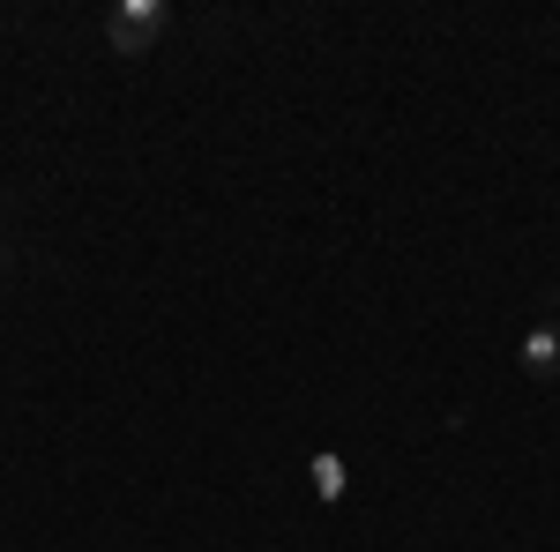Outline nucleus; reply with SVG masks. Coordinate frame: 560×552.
Returning a JSON list of instances; mask_svg holds the SVG:
<instances>
[{"instance_id": "7ed1b4c3", "label": "nucleus", "mask_w": 560, "mask_h": 552, "mask_svg": "<svg viewBox=\"0 0 560 552\" xmlns=\"http://www.w3.org/2000/svg\"><path fill=\"white\" fill-rule=\"evenodd\" d=\"M306 478H314V493H322V501H345V456H314V463H306Z\"/></svg>"}, {"instance_id": "f03ea898", "label": "nucleus", "mask_w": 560, "mask_h": 552, "mask_svg": "<svg viewBox=\"0 0 560 552\" xmlns=\"http://www.w3.org/2000/svg\"><path fill=\"white\" fill-rule=\"evenodd\" d=\"M523 374L530 381H560V321H538L523 337Z\"/></svg>"}, {"instance_id": "f257e3e1", "label": "nucleus", "mask_w": 560, "mask_h": 552, "mask_svg": "<svg viewBox=\"0 0 560 552\" xmlns=\"http://www.w3.org/2000/svg\"><path fill=\"white\" fill-rule=\"evenodd\" d=\"M165 23H173V8H165V0H120V8L105 15V45H113L120 60H142L150 45L165 38Z\"/></svg>"}]
</instances>
